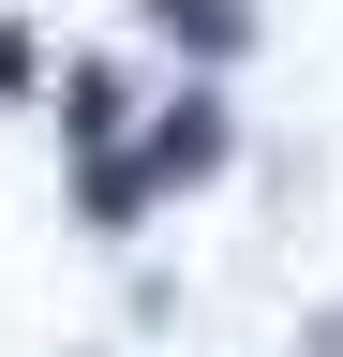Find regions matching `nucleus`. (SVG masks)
Segmentation results:
<instances>
[{"mask_svg":"<svg viewBox=\"0 0 343 357\" xmlns=\"http://www.w3.org/2000/svg\"><path fill=\"white\" fill-rule=\"evenodd\" d=\"M209 164H224V105L194 89V105H164V119H149V149H135V178H149V194H194Z\"/></svg>","mask_w":343,"mask_h":357,"instance_id":"1","label":"nucleus"},{"mask_svg":"<svg viewBox=\"0 0 343 357\" xmlns=\"http://www.w3.org/2000/svg\"><path fill=\"white\" fill-rule=\"evenodd\" d=\"M60 119H75V149H105V134H119V75L75 60V75H60Z\"/></svg>","mask_w":343,"mask_h":357,"instance_id":"3","label":"nucleus"},{"mask_svg":"<svg viewBox=\"0 0 343 357\" xmlns=\"http://www.w3.org/2000/svg\"><path fill=\"white\" fill-rule=\"evenodd\" d=\"M149 30L180 45V60H209V75L254 60V0H149Z\"/></svg>","mask_w":343,"mask_h":357,"instance_id":"2","label":"nucleus"},{"mask_svg":"<svg viewBox=\"0 0 343 357\" xmlns=\"http://www.w3.org/2000/svg\"><path fill=\"white\" fill-rule=\"evenodd\" d=\"M30 75H45V45H30V30H0V89H30Z\"/></svg>","mask_w":343,"mask_h":357,"instance_id":"4","label":"nucleus"}]
</instances>
